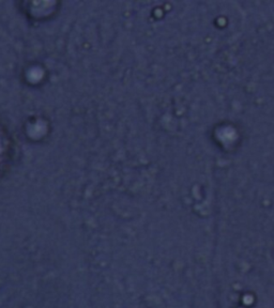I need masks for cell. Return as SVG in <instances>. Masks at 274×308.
Wrapping results in <instances>:
<instances>
[{
    "label": "cell",
    "mask_w": 274,
    "mask_h": 308,
    "mask_svg": "<svg viewBox=\"0 0 274 308\" xmlns=\"http://www.w3.org/2000/svg\"><path fill=\"white\" fill-rule=\"evenodd\" d=\"M15 154L13 137L9 128L0 120V180L12 166Z\"/></svg>",
    "instance_id": "obj_1"
}]
</instances>
